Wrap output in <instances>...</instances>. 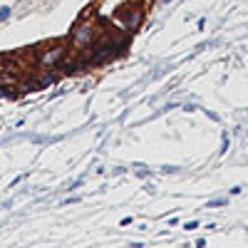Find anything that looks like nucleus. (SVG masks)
<instances>
[{
  "mask_svg": "<svg viewBox=\"0 0 248 248\" xmlns=\"http://www.w3.org/2000/svg\"><path fill=\"white\" fill-rule=\"evenodd\" d=\"M164 3H171V0H164Z\"/></svg>",
  "mask_w": 248,
  "mask_h": 248,
  "instance_id": "423d86ee",
  "label": "nucleus"
},
{
  "mask_svg": "<svg viewBox=\"0 0 248 248\" xmlns=\"http://www.w3.org/2000/svg\"><path fill=\"white\" fill-rule=\"evenodd\" d=\"M90 37H92V28H82V30L77 32V40H79V43H87Z\"/></svg>",
  "mask_w": 248,
  "mask_h": 248,
  "instance_id": "7ed1b4c3",
  "label": "nucleus"
},
{
  "mask_svg": "<svg viewBox=\"0 0 248 248\" xmlns=\"http://www.w3.org/2000/svg\"><path fill=\"white\" fill-rule=\"evenodd\" d=\"M10 17V8H0V20H8Z\"/></svg>",
  "mask_w": 248,
  "mask_h": 248,
  "instance_id": "39448f33",
  "label": "nucleus"
},
{
  "mask_svg": "<svg viewBox=\"0 0 248 248\" xmlns=\"http://www.w3.org/2000/svg\"><path fill=\"white\" fill-rule=\"evenodd\" d=\"M0 97H8V99H15L17 94H15V92H10L8 87H0Z\"/></svg>",
  "mask_w": 248,
  "mask_h": 248,
  "instance_id": "20e7f679",
  "label": "nucleus"
},
{
  "mask_svg": "<svg viewBox=\"0 0 248 248\" xmlns=\"http://www.w3.org/2000/svg\"><path fill=\"white\" fill-rule=\"evenodd\" d=\"M62 55H65V50H55V52H47V55H43V62L45 65H52V62H60L62 60Z\"/></svg>",
  "mask_w": 248,
  "mask_h": 248,
  "instance_id": "f03ea898",
  "label": "nucleus"
},
{
  "mask_svg": "<svg viewBox=\"0 0 248 248\" xmlns=\"http://www.w3.org/2000/svg\"><path fill=\"white\" fill-rule=\"evenodd\" d=\"M141 17H144V15H141V10H139V8H134V13H129V15H127V30H137V28L141 25Z\"/></svg>",
  "mask_w": 248,
  "mask_h": 248,
  "instance_id": "f257e3e1",
  "label": "nucleus"
}]
</instances>
